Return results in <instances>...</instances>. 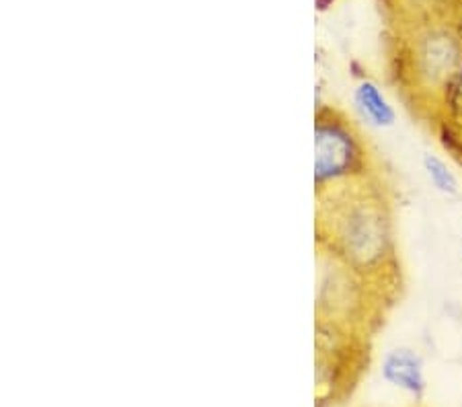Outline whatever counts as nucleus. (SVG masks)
I'll return each instance as SVG.
<instances>
[{"label": "nucleus", "mask_w": 462, "mask_h": 407, "mask_svg": "<svg viewBox=\"0 0 462 407\" xmlns=\"http://www.w3.org/2000/svg\"><path fill=\"white\" fill-rule=\"evenodd\" d=\"M368 175L366 143L354 124L335 109H320L315 124V188Z\"/></svg>", "instance_id": "1"}, {"label": "nucleus", "mask_w": 462, "mask_h": 407, "mask_svg": "<svg viewBox=\"0 0 462 407\" xmlns=\"http://www.w3.org/2000/svg\"><path fill=\"white\" fill-rule=\"evenodd\" d=\"M421 165H423V171H426V177L430 180V183L434 185L436 191H439V194L444 196L458 194L457 175L452 173V169L444 159L436 157V154H423Z\"/></svg>", "instance_id": "4"}, {"label": "nucleus", "mask_w": 462, "mask_h": 407, "mask_svg": "<svg viewBox=\"0 0 462 407\" xmlns=\"http://www.w3.org/2000/svg\"><path fill=\"white\" fill-rule=\"evenodd\" d=\"M354 107L362 120L372 125V128L384 130L397 122V111L391 106V101L386 99L383 88L370 79L360 80L354 88Z\"/></svg>", "instance_id": "3"}, {"label": "nucleus", "mask_w": 462, "mask_h": 407, "mask_svg": "<svg viewBox=\"0 0 462 407\" xmlns=\"http://www.w3.org/2000/svg\"><path fill=\"white\" fill-rule=\"evenodd\" d=\"M383 379L405 393L421 399L426 393V375H423V360L411 347H394L386 352L383 360Z\"/></svg>", "instance_id": "2"}, {"label": "nucleus", "mask_w": 462, "mask_h": 407, "mask_svg": "<svg viewBox=\"0 0 462 407\" xmlns=\"http://www.w3.org/2000/svg\"><path fill=\"white\" fill-rule=\"evenodd\" d=\"M460 11H462V0H460Z\"/></svg>", "instance_id": "5"}]
</instances>
